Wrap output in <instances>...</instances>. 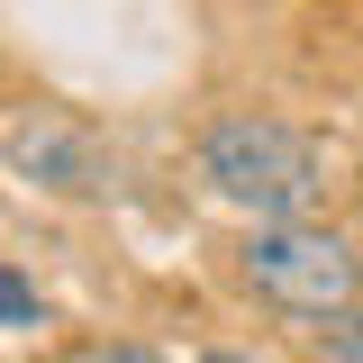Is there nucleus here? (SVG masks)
I'll use <instances>...</instances> for the list:
<instances>
[{
    "label": "nucleus",
    "instance_id": "nucleus-5",
    "mask_svg": "<svg viewBox=\"0 0 363 363\" xmlns=\"http://www.w3.org/2000/svg\"><path fill=\"white\" fill-rule=\"evenodd\" d=\"M37 318H45V309H37V291L0 264V327H37Z\"/></svg>",
    "mask_w": 363,
    "mask_h": 363
},
{
    "label": "nucleus",
    "instance_id": "nucleus-8",
    "mask_svg": "<svg viewBox=\"0 0 363 363\" xmlns=\"http://www.w3.org/2000/svg\"><path fill=\"white\" fill-rule=\"evenodd\" d=\"M354 245H363V209H354Z\"/></svg>",
    "mask_w": 363,
    "mask_h": 363
},
{
    "label": "nucleus",
    "instance_id": "nucleus-6",
    "mask_svg": "<svg viewBox=\"0 0 363 363\" xmlns=\"http://www.w3.org/2000/svg\"><path fill=\"white\" fill-rule=\"evenodd\" d=\"M91 363H164L155 345H91Z\"/></svg>",
    "mask_w": 363,
    "mask_h": 363
},
{
    "label": "nucleus",
    "instance_id": "nucleus-4",
    "mask_svg": "<svg viewBox=\"0 0 363 363\" xmlns=\"http://www.w3.org/2000/svg\"><path fill=\"white\" fill-rule=\"evenodd\" d=\"M309 354L318 363H363V309L327 318V327H309Z\"/></svg>",
    "mask_w": 363,
    "mask_h": 363
},
{
    "label": "nucleus",
    "instance_id": "nucleus-7",
    "mask_svg": "<svg viewBox=\"0 0 363 363\" xmlns=\"http://www.w3.org/2000/svg\"><path fill=\"white\" fill-rule=\"evenodd\" d=\"M200 363H264V354H245V345H209Z\"/></svg>",
    "mask_w": 363,
    "mask_h": 363
},
{
    "label": "nucleus",
    "instance_id": "nucleus-2",
    "mask_svg": "<svg viewBox=\"0 0 363 363\" xmlns=\"http://www.w3.org/2000/svg\"><path fill=\"white\" fill-rule=\"evenodd\" d=\"M236 281H245L264 309L327 327V318L363 309V245L345 227H327V218L245 227V236H236Z\"/></svg>",
    "mask_w": 363,
    "mask_h": 363
},
{
    "label": "nucleus",
    "instance_id": "nucleus-3",
    "mask_svg": "<svg viewBox=\"0 0 363 363\" xmlns=\"http://www.w3.org/2000/svg\"><path fill=\"white\" fill-rule=\"evenodd\" d=\"M0 155H9L28 182L64 191V200H100V191H109V155H100V136H91L82 118H64V109H28V118H9V128H0Z\"/></svg>",
    "mask_w": 363,
    "mask_h": 363
},
{
    "label": "nucleus",
    "instance_id": "nucleus-1",
    "mask_svg": "<svg viewBox=\"0 0 363 363\" xmlns=\"http://www.w3.org/2000/svg\"><path fill=\"white\" fill-rule=\"evenodd\" d=\"M200 182L218 191L227 209H245L255 227H281V218H309V200L327 191V164H318V145L291 118H272V109H218L200 128Z\"/></svg>",
    "mask_w": 363,
    "mask_h": 363
}]
</instances>
